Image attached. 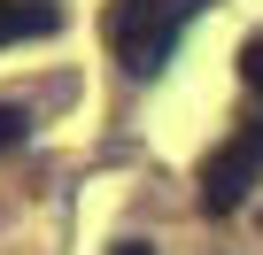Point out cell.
Segmentation results:
<instances>
[{
  "instance_id": "cell-1",
  "label": "cell",
  "mask_w": 263,
  "mask_h": 255,
  "mask_svg": "<svg viewBox=\"0 0 263 255\" xmlns=\"http://www.w3.org/2000/svg\"><path fill=\"white\" fill-rule=\"evenodd\" d=\"M201 8H209V0H116V8H108V47L124 54V70L155 77L178 54V39H186V24Z\"/></svg>"
},
{
  "instance_id": "cell-2",
  "label": "cell",
  "mask_w": 263,
  "mask_h": 255,
  "mask_svg": "<svg viewBox=\"0 0 263 255\" xmlns=\"http://www.w3.org/2000/svg\"><path fill=\"white\" fill-rule=\"evenodd\" d=\"M255 170H263V124H248L240 140H224V147L201 163V209H209V217H232V209L248 201Z\"/></svg>"
},
{
  "instance_id": "cell-3",
  "label": "cell",
  "mask_w": 263,
  "mask_h": 255,
  "mask_svg": "<svg viewBox=\"0 0 263 255\" xmlns=\"http://www.w3.org/2000/svg\"><path fill=\"white\" fill-rule=\"evenodd\" d=\"M54 31V8H24V0H0V47L8 39H47Z\"/></svg>"
},
{
  "instance_id": "cell-4",
  "label": "cell",
  "mask_w": 263,
  "mask_h": 255,
  "mask_svg": "<svg viewBox=\"0 0 263 255\" xmlns=\"http://www.w3.org/2000/svg\"><path fill=\"white\" fill-rule=\"evenodd\" d=\"M24 132H31V116H24V108H0V155H8Z\"/></svg>"
},
{
  "instance_id": "cell-5",
  "label": "cell",
  "mask_w": 263,
  "mask_h": 255,
  "mask_svg": "<svg viewBox=\"0 0 263 255\" xmlns=\"http://www.w3.org/2000/svg\"><path fill=\"white\" fill-rule=\"evenodd\" d=\"M240 77L263 93V39H248V47H240Z\"/></svg>"
},
{
  "instance_id": "cell-6",
  "label": "cell",
  "mask_w": 263,
  "mask_h": 255,
  "mask_svg": "<svg viewBox=\"0 0 263 255\" xmlns=\"http://www.w3.org/2000/svg\"><path fill=\"white\" fill-rule=\"evenodd\" d=\"M108 255H155V247H140V240H116V247H108Z\"/></svg>"
}]
</instances>
